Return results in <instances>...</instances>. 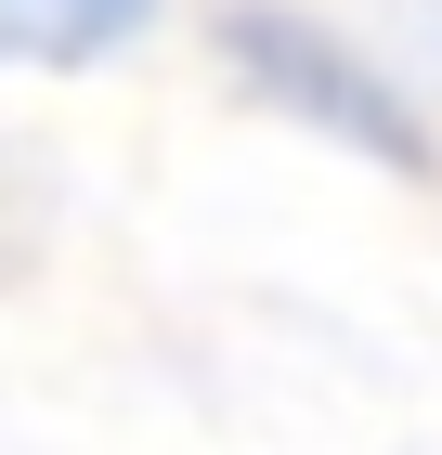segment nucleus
Instances as JSON below:
<instances>
[{
	"label": "nucleus",
	"instance_id": "obj_1",
	"mask_svg": "<svg viewBox=\"0 0 442 455\" xmlns=\"http://www.w3.org/2000/svg\"><path fill=\"white\" fill-rule=\"evenodd\" d=\"M221 39H235V66L261 78V105L312 117L325 143H351V156H377V170H430V131H416V105L365 66V52H351V39H325L312 13L235 0V13H221Z\"/></svg>",
	"mask_w": 442,
	"mask_h": 455
},
{
	"label": "nucleus",
	"instance_id": "obj_2",
	"mask_svg": "<svg viewBox=\"0 0 442 455\" xmlns=\"http://www.w3.org/2000/svg\"><path fill=\"white\" fill-rule=\"evenodd\" d=\"M157 0H0V52L13 66H92L143 27Z\"/></svg>",
	"mask_w": 442,
	"mask_h": 455
}]
</instances>
